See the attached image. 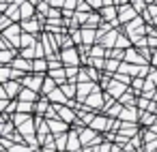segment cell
Wrapping results in <instances>:
<instances>
[{"label": "cell", "mask_w": 157, "mask_h": 152, "mask_svg": "<svg viewBox=\"0 0 157 152\" xmlns=\"http://www.w3.org/2000/svg\"><path fill=\"white\" fill-rule=\"evenodd\" d=\"M11 60V54L9 52H2V62H9Z\"/></svg>", "instance_id": "cell-18"}, {"label": "cell", "mask_w": 157, "mask_h": 152, "mask_svg": "<svg viewBox=\"0 0 157 152\" xmlns=\"http://www.w3.org/2000/svg\"><path fill=\"white\" fill-rule=\"evenodd\" d=\"M63 58H65V62H67V64H69V62H71V64H75V62H78V56H75V52H73V49H65V52H63Z\"/></svg>", "instance_id": "cell-2"}, {"label": "cell", "mask_w": 157, "mask_h": 152, "mask_svg": "<svg viewBox=\"0 0 157 152\" xmlns=\"http://www.w3.org/2000/svg\"><path fill=\"white\" fill-rule=\"evenodd\" d=\"M20 96H22L24 101H33V99H37V92H35V90H22Z\"/></svg>", "instance_id": "cell-4"}, {"label": "cell", "mask_w": 157, "mask_h": 152, "mask_svg": "<svg viewBox=\"0 0 157 152\" xmlns=\"http://www.w3.org/2000/svg\"><path fill=\"white\" fill-rule=\"evenodd\" d=\"M50 126H52V131H65V124H60V122H54Z\"/></svg>", "instance_id": "cell-15"}, {"label": "cell", "mask_w": 157, "mask_h": 152, "mask_svg": "<svg viewBox=\"0 0 157 152\" xmlns=\"http://www.w3.org/2000/svg\"><path fill=\"white\" fill-rule=\"evenodd\" d=\"M17 107H20V111H30V105L28 103H20Z\"/></svg>", "instance_id": "cell-16"}, {"label": "cell", "mask_w": 157, "mask_h": 152, "mask_svg": "<svg viewBox=\"0 0 157 152\" xmlns=\"http://www.w3.org/2000/svg\"><path fill=\"white\" fill-rule=\"evenodd\" d=\"M50 99H56V101H65V96H60V90H54L50 94Z\"/></svg>", "instance_id": "cell-14"}, {"label": "cell", "mask_w": 157, "mask_h": 152, "mask_svg": "<svg viewBox=\"0 0 157 152\" xmlns=\"http://www.w3.org/2000/svg\"><path fill=\"white\" fill-rule=\"evenodd\" d=\"M13 67H15V69H17V67H20V69H26V67H28V62H26V60H15V62H13Z\"/></svg>", "instance_id": "cell-12"}, {"label": "cell", "mask_w": 157, "mask_h": 152, "mask_svg": "<svg viewBox=\"0 0 157 152\" xmlns=\"http://www.w3.org/2000/svg\"><path fill=\"white\" fill-rule=\"evenodd\" d=\"M13 152H26V148H20V146H15V148H13Z\"/></svg>", "instance_id": "cell-20"}, {"label": "cell", "mask_w": 157, "mask_h": 152, "mask_svg": "<svg viewBox=\"0 0 157 152\" xmlns=\"http://www.w3.org/2000/svg\"><path fill=\"white\" fill-rule=\"evenodd\" d=\"M67 148H71V150H78V148H80V143H78V137H75V135H71V137H69Z\"/></svg>", "instance_id": "cell-7"}, {"label": "cell", "mask_w": 157, "mask_h": 152, "mask_svg": "<svg viewBox=\"0 0 157 152\" xmlns=\"http://www.w3.org/2000/svg\"><path fill=\"white\" fill-rule=\"evenodd\" d=\"M35 67H37V69H43V67H45V62H43V60H37V62H35Z\"/></svg>", "instance_id": "cell-19"}, {"label": "cell", "mask_w": 157, "mask_h": 152, "mask_svg": "<svg viewBox=\"0 0 157 152\" xmlns=\"http://www.w3.org/2000/svg\"><path fill=\"white\" fill-rule=\"evenodd\" d=\"M26 84H28L30 88H35V90H37V88L41 86V77H35V79H26Z\"/></svg>", "instance_id": "cell-8"}, {"label": "cell", "mask_w": 157, "mask_h": 152, "mask_svg": "<svg viewBox=\"0 0 157 152\" xmlns=\"http://www.w3.org/2000/svg\"><path fill=\"white\" fill-rule=\"evenodd\" d=\"M151 81H155V84H157V73H155V71L151 73Z\"/></svg>", "instance_id": "cell-21"}, {"label": "cell", "mask_w": 157, "mask_h": 152, "mask_svg": "<svg viewBox=\"0 0 157 152\" xmlns=\"http://www.w3.org/2000/svg\"><path fill=\"white\" fill-rule=\"evenodd\" d=\"M90 90H93V92H95V88H93V86H90V84H86V86H84V84H82V86H80V88H78V92H80V94H78V99H80V101H82V99H86V96H88V94H90Z\"/></svg>", "instance_id": "cell-1"}, {"label": "cell", "mask_w": 157, "mask_h": 152, "mask_svg": "<svg viewBox=\"0 0 157 152\" xmlns=\"http://www.w3.org/2000/svg\"><path fill=\"white\" fill-rule=\"evenodd\" d=\"M63 90H65V94H67V96H73V94H75V88H73V86H65Z\"/></svg>", "instance_id": "cell-13"}, {"label": "cell", "mask_w": 157, "mask_h": 152, "mask_svg": "<svg viewBox=\"0 0 157 152\" xmlns=\"http://www.w3.org/2000/svg\"><path fill=\"white\" fill-rule=\"evenodd\" d=\"M82 39H84L86 43H93V39H95V32H93V30H86V28H84V30H82Z\"/></svg>", "instance_id": "cell-5"}, {"label": "cell", "mask_w": 157, "mask_h": 152, "mask_svg": "<svg viewBox=\"0 0 157 152\" xmlns=\"http://www.w3.org/2000/svg\"><path fill=\"white\" fill-rule=\"evenodd\" d=\"M52 77H56L58 81H63V71H54V73H52Z\"/></svg>", "instance_id": "cell-17"}, {"label": "cell", "mask_w": 157, "mask_h": 152, "mask_svg": "<svg viewBox=\"0 0 157 152\" xmlns=\"http://www.w3.org/2000/svg\"><path fill=\"white\" fill-rule=\"evenodd\" d=\"M24 28H26L28 32H33V30L37 32V30H39V24H37V22H26V26H24Z\"/></svg>", "instance_id": "cell-9"}, {"label": "cell", "mask_w": 157, "mask_h": 152, "mask_svg": "<svg viewBox=\"0 0 157 152\" xmlns=\"http://www.w3.org/2000/svg\"><path fill=\"white\" fill-rule=\"evenodd\" d=\"M127 60H129V62H144V60H142V58H140L136 52H131V49L127 52Z\"/></svg>", "instance_id": "cell-6"}, {"label": "cell", "mask_w": 157, "mask_h": 152, "mask_svg": "<svg viewBox=\"0 0 157 152\" xmlns=\"http://www.w3.org/2000/svg\"><path fill=\"white\" fill-rule=\"evenodd\" d=\"M22 7V15H30L33 13V5H20Z\"/></svg>", "instance_id": "cell-10"}, {"label": "cell", "mask_w": 157, "mask_h": 152, "mask_svg": "<svg viewBox=\"0 0 157 152\" xmlns=\"http://www.w3.org/2000/svg\"><path fill=\"white\" fill-rule=\"evenodd\" d=\"M90 124H93V128H97V131H101V128L105 131V128H108V126H105V124H108V120H105V118H97V120H95V122H90Z\"/></svg>", "instance_id": "cell-3"}, {"label": "cell", "mask_w": 157, "mask_h": 152, "mask_svg": "<svg viewBox=\"0 0 157 152\" xmlns=\"http://www.w3.org/2000/svg\"><path fill=\"white\" fill-rule=\"evenodd\" d=\"M58 109H60V116H63L65 120H71V118H73V114H71V111H67L65 107H58Z\"/></svg>", "instance_id": "cell-11"}]
</instances>
